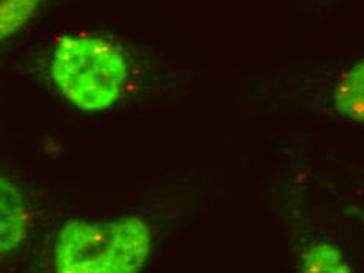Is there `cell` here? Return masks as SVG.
Returning <instances> with one entry per match:
<instances>
[{
    "label": "cell",
    "instance_id": "2",
    "mask_svg": "<svg viewBox=\"0 0 364 273\" xmlns=\"http://www.w3.org/2000/svg\"><path fill=\"white\" fill-rule=\"evenodd\" d=\"M50 75L68 102L83 112L115 104L129 77L126 57L115 44L95 36H65L55 46Z\"/></svg>",
    "mask_w": 364,
    "mask_h": 273
},
{
    "label": "cell",
    "instance_id": "4",
    "mask_svg": "<svg viewBox=\"0 0 364 273\" xmlns=\"http://www.w3.org/2000/svg\"><path fill=\"white\" fill-rule=\"evenodd\" d=\"M333 104L343 117L364 123V58L341 74L333 91Z\"/></svg>",
    "mask_w": 364,
    "mask_h": 273
},
{
    "label": "cell",
    "instance_id": "3",
    "mask_svg": "<svg viewBox=\"0 0 364 273\" xmlns=\"http://www.w3.org/2000/svg\"><path fill=\"white\" fill-rule=\"evenodd\" d=\"M32 226V209L22 191L0 176V255L18 250Z\"/></svg>",
    "mask_w": 364,
    "mask_h": 273
},
{
    "label": "cell",
    "instance_id": "6",
    "mask_svg": "<svg viewBox=\"0 0 364 273\" xmlns=\"http://www.w3.org/2000/svg\"><path fill=\"white\" fill-rule=\"evenodd\" d=\"M300 273H352V270L338 247L318 242L301 255Z\"/></svg>",
    "mask_w": 364,
    "mask_h": 273
},
{
    "label": "cell",
    "instance_id": "5",
    "mask_svg": "<svg viewBox=\"0 0 364 273\" xmlns=\"http://www.w3.org/2000/svg\"><path fill=\"white\" fill-rule=\"evenodd\" d=\"M52 0H0V41L19 33Z\"/></svg>",
    "mask_w": 364,
    "mask_h": 273
},
{
    "label": "cell",
    "instance_id": "1",
    "mask_svg": "<svg viewBox=\"0 0 364 273\" xmlns=\"http://www.w3.org/2000/svg\"><path fill=\"white\" fill-rule=\"evenodd\" d=\"M151 253V231L140 217L71 220L55 242V273H139Z\"/></svg>",
    "mask_w": 364,
    "mask_h": 273
}]
</instances>
